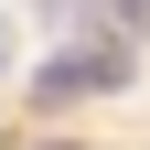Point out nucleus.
<instances>
[{
	"mask_svg": "<svg viewBox=\"0 0 150 150\" xmlns=\"http://www.w3.org/2000/svg\"><path fill=\"white\" fill-rule=\"evenodd\" d=\"M107 86H129V43H97V54H54L43 75H32V97L64 107V97H107Z\"/></svg>",
	"mask_w": 150,
	"mask_h": 150,
	"instance_id": "nucleus-1",
	"label": "nucleus"
},
{
	"mask_svg": "<svg viewBox=\"0 0 150 150\" xmlns=\"http://www.w3.org/2000/svg\"><path fill=\"white\" fill-rule=\"evenodd\" d=\"M129 22H139V32H150V0H129Z\"/></svg>",
	"mask_w": 150,
	"mask_h": 150,
	"instance_id": "nucleus-3",
	"label": "nucleus"
},
{
	"mask_svg": "<svg viewBox=\"0 0 150 150\" xmlns=\"http://www.w3.org/2000/svg\"><path fill=\"white\" fill-rule=\"evenodd\" d=\"M0 75H11V22H0Z\"/></svg>",
	"mask_w": 150,
	"mask_h": 150,
	"instance_id": "nucleus-2",
	"label": "nucleus"
}]
</instances>
